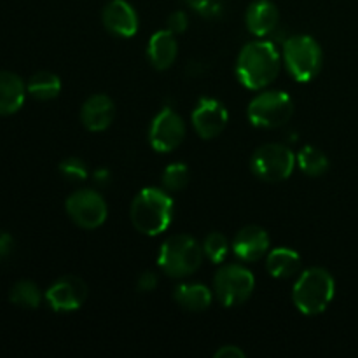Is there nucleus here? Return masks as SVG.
Listing matches in <instances>:
<instances>
[{"instance_id": "nucleus-31", "label": "nucleus", "mask_w": 358, "mask_h": 358, "mask_svg": "<svg viewBox=\"0 0 358 358\" xmlns=\"http://www.w3.org/2000/svg\"><path fill=\"white\" fill-rule=\"evenodd\" d=\"M13 245H14L13 238H10L7 233H3V231H0V259L7 257V255L10 254Z\"/></svg>"}, {"instance_id": "nucleus-13", "label": "nucleus", "mask_w": 358, "mask_h": 358, "mask_svg": "<svg viewBox=\"0 0 358 358\" xmlns=\"http://www.w3.org/2000/svg\"><path fill=\"white\" fill-rule=\"evenodd\" d=\"M101 21L110 34L117 37H133L138 30V16L126 0H112L103 7Z\"/></svg>"}, {"instance_id": "nucleus-27", "label": "nucleus", "mask_w": 358, "mask_h": 358, "mask_svg": "<svg viewBox=\"0 0 358 358\" xmlns=\"http://www.w3.org/2000/svg\"><path fill=\"white\" fill-rule=\"evenodd\" d=\"M189 7L198 10L203 16H213L220 10V6L217 0H184Z\"/></svg>"}, {"instance_id": "nucleus-30", "label": "nucleus", "mask_w": 358, "mask_h": 358, "mask_svg": "<svg viewBox=\"0 0 358 358\" xmlns=\"http://www.w3.org/2000/svg\"><path fill=\"white\" fill-rule=\"evenodd\" d=\"M215 358H245V352L238 348V346L226 345L220 350H217Z\"/></svg>"}, {"instance_id": "nucleus-8", "label": "nucleus", "mask_w": 358, "mask_h": 358, "mask_svg": "<svg viewBox=\"0 0 358 358\" xmlns=\"http://www.w3.org/2000/svg\"><path fill=\"white\" fill-rule=\"evenodd\" d=\"M296 156L282 143H266L259 147L250 159V168L257 178L264 182H282L292 175Z\"/></svg>"}, {"instance_id": "nucleus-20", "label": "nucleus", "mask_w": 358, "mask_h": 358, "mask_svg": "<svg viewBox=\"0 0 358 358\" xmlns=\"http://www.w3.org/2000/svg\"><path fill=\"white\" fill-rule=\"evenodd\" d=\"M175 301L180 308L191 313H199V311L208 310L212 304V292L208 287L201 285V283H184L175 289L173 294Z\"/></svg>"}, {"instance_id": "nucleus-3", "label": "nucleus", "mask_w": 358, "mask_h": 358, "mask_svg": "<svg viewBox=\"0 0 358 358\" xmlns=\"http://www.w3.org/2000/svg\"><path fill=\"white\" fill-rule=\"evenodd\" d=\"M336 294V282L331 273L324 268H310L297 278L292 290V299L303 315L324 313L332 303Z\"/></svg>"}, {"instance_id": "nucleus-28", "label": "nucleus", "mask_w": 358, "mask_h": 358, "mask_svg": "<svg viewBox=\"0 0 358 358\" xmlns=\"http://www.w3.org/2000/svg\"><path fill=\"white\" fill-rule=\"evenodd\" d=\"M189 27V20H187V14L184 10H175L173 14H170L168 17V30L171 34H184Z\"/></svg>"}, {"instance_id": "nucleus-18", "label": "nucleus", "mask_w": 358, "mask_h": 358, "mask_svg": "<svg viewBox=\"0 0 358 358\" xmlns=\"http://www.w3.org/2000/svg\"><path fill=\"white\" fill-rule=\"evenodd\" d=\"M27 93V86L20 76L0 72V115H10L20 110Z\"/></svg>"}, {"instance_id": "nucleus-4", "label": "nucleus", "mask_w": 358, "mask_h": 358, "mask_svg": "<svg viewBox=\"0 0 358 358\" xmlns=\"http://www.w3.org/2000/svg\"><path fill=\"white\" fill-rule=\"evenodd\" d=\"M203 247L189 234H173L159 248L157 264L171 278H185L198 271L203 262Z\"/></svg>"}, {"instance_id": "nucleus-7", "label": "nucleus", "mask_w": 358, "mask_h": 358, "mask_svg": "<svg viewBox=\"0 0 358 358\" xmlns=\"http://www.w3.org/2000/svg\"><path fill=\"white\" fill-rule=\"evenodd\" d=\"M255 289V278L240 264H226L215 273L213 292L222 306L234 308L243 304Z\"/></svg>"}, {"instance_id": "nucleus-26", "label": "nucleus", "mask_w": 358, "mask_h": 358, "mask_svg": "<svg viewBox=\"0 0 358 358\" xmlns=\"http://www.w3.org/2000/svg\"><path fill=\"white\" fill-rule=\"evenodd\" d=\"M59 173L70 182H80L87 178V166L79 157H66L59 163Z\"/></svg>"}, {"instance_id": "nucleus-16", "label": "nucleus", "mask_w": 358, "mask_h": 358, "mask_svg": "<svg viewBox=\"0 0 358 358\" xmlns=\"http://www.w3.org/2000/svg\"><path fill=\"white\" fill-rule=\"evenodd\" d=\"M280 13L271 0H255L245 14L247 28L257 37H266L278 27Z\"/></svg>"}, {"instance_id": "nucleus-2", "label": "nucleus", "mask_w": 358, "mask_h": 358, "mask_svg": "<svg viewBox=\"0 0 358 358\" xmlns=\"http://www.w3.org/2000/svg\"><path fill=\"white\" fill-rule=\"evenodd\" d=\"M129 217L138 233L157 236L170 227L173 219V199L163 189H142L133 199Z\"/></svg>"}, {"instance_id": "nucleus-9", "label": "nucleus", "mask_w": 358, "mask_h": 358, "mask_svg": "<svg viewBox=\"0 0 358 358\" xmlns=\"http://www.w3.org/2000/svg\"><path fill=\"white\" fill-rule=\"evenodd\" d=\"M65 208L73 224L83 229H96L107 220V203L100 192L93 189H80L72 192L65 203Z\"/></svg>"}, {"instance_id": "nucleus-14", "label": "nucleus", "mask_w": 358, "mask_h": 358, "mask_svg": "<svg viewBox=\"0 0 358 358\" xmlns=\"http://www.w3.org/2000/svg\"><path fill=\"white\" fill-rule=\"evenodd\" d=\"M115 115V105L107 94H93L84 101L80 108V121L90 131H103L112 124Z\"/></svg>"}, {"instance_id": "nucleus-12", "label": "nucleus", "mask_w": 358, "mask_h": 358, "mask_svg": "<svg viewBox=\"0 0 358 358\" xmlns=\"http://www.w3.org/2000/svg\"><path fill=\"white\" fill-rule=\"evenodd\" d=\"M87 297V287L77 276H63L45 292V301L55 311L79 310Z\"/></svg>"}, {"instance_id": "nucleus-19", "label": "nucleus", "mask_w": 358, "mask_h": 358, "mask_svg": "<svg viewBox=\"0 0 358 358\" xmlns=\"http://www.w3.org/2000/svg\"><path fill=\"white\" fill-rule=\"evenodd\" d=\"M266 269L273 278L287 280L301 271V257L290 248H275L266 259Z\"/></svg>"}, {"instance_id": "nucleus-29", "label": "nucleus", "mask_w": 358, "mask_h": 358, "mask_svg": "<svg viewBox=\"0 0 358 358\" xmlns=\"http://www.w3.org/2000/svg\"><path fill=\"white\" fill-rule=\"evenodd\" d=\"M136 287H138L140 292H152L157 287V276L156 273L145 271L138 276V282H136Z\"/></svg>"}, {"instance_id": "nucleus-1", "label": "nucleus", "mask_w": 358, "mask_h": 358, "mask_svg": "<svg viewBox=\"0 0 358 358\" xmlns=\"http://www.w3.org/2000/svg\"><path fill=\"white\" fill-rule=\"evenodd\" d=\"M280 73V55L271 42L255 41L245 45L236 62L238 80L248 90L269 86Z\"/></svg>"}, {"instance_id": "nucleus-5", "label": "nucleus", "mask_w": 358, "mask_h": 358, "mask_svg": "<svg viewBox=\"0 0 358 358\" xmlns=\"http://www.w3.org/2000/svg\"><path fill=\"white\" fill-rule=\"evenodd\" d=\"M283 59L299 83H310L322 69V48L310 35H294L283 45Z\"/></svg>"}, {"instance_id": "nucleus-23", "label": "nucleus", "mask_w": 358, "mask_h": 358, "mask_svg": "<svg viewBox=\"0 0 358 358\" xmlns=\"http://www.w3.org/2000/svg\"><path fill=\"white\" fill-rule=\"evenodd\" d=\"M297 163H299L301 170L310 177H322L329 170L327 156L313 145H306L301 150L297 156Z\"/></svg>"}, {"instance_id": "nucleus-10", "label": "nucleus", "mask_w": 358, "mask_h": 358, "mask_svg": "<svg viewBox=\"0 0 358 358\" xmlns=\"http://www.w3.org/2000/svg\"><path fill=\"white\" fill-rule=\"evenodd\" d=\"M185 138V122L173 108L164 107L154 117L149 129V142L157 152H171Z\"/></svg>"}, {"instance_id": "nucleus-17", "label": "nucleus", "mask_w": 358, "mask_h": 358, "mask_svg": "<svg viewBox=\"0 0 358 358\" xmlns=\"http://www.w3.org/2000/svg\"><path fill=\"white\" fill-rule=\"evenodd\" d=\"M178 44L175 34L170 30H159L150 37L149 45H147V58L150 65L156 70H166L173 65L177 59Z\"/></svg>"}, {"instance_id": "nucleus-22", "label": "nucleus", "mask_w": 358, "mask_h": 358, "mask_svg": "<svg viewBox=\"0 0 358 358\" xmlns=\"http://www.w3.org/2000/svg\"><path fill=\"white\" fill-rule=\"evenodd\" d=\"M10 303L16 306L24 308V310H34L41 304L42 294L38 287L30 280H21V282L14 283L13 289L9 292Z\"/></svg>"}, {"instance_id": "nucleus-15", "label": "nucleus", "mask_w": 358, "mask_h": 358, "mask_svg": "<svg viewBox=\"0 0 358 358\" xmlns=\"http://www.w3.org/2000/svg\"><path fill=\"white\" fill-rule=\"evenodd\" d=\"M269 248V236L262 227L259 226H247L236 234L233 241V250L236 257H240L245 262H255Z\"/></svg>"}, {"instance_id": "nucleus-25", "label": "nucleus", "mask_w": 358, "mask_h": 358, "mask_svg": "<svg viewBox=\"0 0 358 358\" xmlns=\"http://www.w3.org/2000/svg\"><path fill=\"white\" fill-rule=\"evenodd\" d=\"M227 250H229V245L224 234L220 233H210L205 238V243H203V254L210 259L212 262L219 264L226 259Z\"/></svg>"}, {"instance_id": "nucleus-6", "label": "nucleus", "mask_w": 358, "mask_h": 358, "mask_svg": "<svg viewBox=\"0 0 358 358\" xmlns=\"http://www.w3.org/2000/svg\"><path fill=\"white\" fill-rule=\"evenodd\" d=\"M294 114V101L285 91H264L248 103V121L255 128L275 129L287 124Z\"/></svg>"}, {"instance_id": "nucleus-24", "label": "nucleus", "mask_w": 358, "mask_h": 358, "mask_svg": "<svg viewBox=\"0 0 358 358\" xmlns=\"http://www.w3.org/2000/svg\"><path fill=\"white\" fill-rule=\"evenodd\" d=\"M189 184V168L184 163H173L164 170L163 187L170 192H180Z\"/></svg>"}, {"instance_id": "nucleus-21", "label": "nucleus", "mask_w": 358, "mask_h": 358, "mask_svg": "<svg viewBox=\"0 0 358 358\" xmlns=\"http://www.w3.org/2000/svg\"><path fill=\"white\" fill-rule=\"evenodd\" d=\"M27 91L35 100H55L59 94V91H62V80H59V77L56 73L37 72L28 79Z\"/></svg>"}, {"instance_id": "nucleus-11", "label": "nucleus", "mask_w": 358, "mask_h": 358, "mask_svg": "<svg viewBox=\"0 0 358 358\" xmlns=\"http://www.w3.org/2000/svg\"><path fill=\"white\" fill-rule=\"evenodd\" d=\"M192 126L203 140H212L226 129L229 114L224 103L215 98H201L192 110Z\"/></svg>"}]
</instances>
